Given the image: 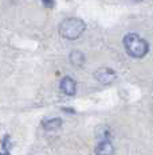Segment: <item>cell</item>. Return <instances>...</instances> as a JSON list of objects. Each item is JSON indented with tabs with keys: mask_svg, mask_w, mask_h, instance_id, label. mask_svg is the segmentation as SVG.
<instances>
[{
	"mask_svg": "<svg viewBox=\"0 0 153 155\" xmlns=\"http://www.w3.org/2000/svg\"><path fill=\"white\" fill-rule=\"evenodd\" d=\"M123 47H125L126 53L133 58H144L149 51V45L144 38H141L137 34L125 35L123 38Z\"/></svg>",
	"mask_w": 153,
	"mask_h": 155,
	"instance_id": "obj_1",
	"label": "cell"
},
{
	"mask_svg": "<svg viewBox=\"0 0 153 155\" xmlns=\"http://www.w3.org/2000/svg\"><path fill=\"white\" fill-rule=\"evenodd\" d=\"M69 59L74 66L79 68L85 64V54L82 51H79V50H73L69 55Z\"/></svg>",
	"mask_w": 153,
	"mask_h": 155,
	"instance_id": "obj_6",
	"label": "cell"
},
{
	"mask_svg": "<svg viewBox=\"0 0 153 155\" xmlns=\"http://www.w3.org/2000/svg\"><path fill=\"white\" fill-rule=\"evenodd\" d=\"M86 30V25L78 18H67L59 25V34L64 39L74 41L78 39Z\"/></svg>",
	"mask_w": 153,
	"mask_h": 155,
	"instance_id": "obj_2",
	"label": "cell"
},
{
	"mask_svg": "<svg viewBox=\"0 0 153 155\" xmlns=\"http://www.w3.org/2000/svg\"><path fill=\"white\" fill-rule=\"evenodd\" d=\"M94 153H95V155H113L114 147L109 139H102V140L97 144Z\"/></svg>",
	"mask_w": 153,
	"mask_h": 155,
	"instance_id": "obj_5",
	"label": "cell"
},
{
	"mask_svg": "<svg viewBox=\"0 0 153 155\" xmlns=\"http://www.w3.org/2000/svg\"><path fill=\"white\" fill-rule=\"evenodd\" d=\"M133 2H142V0H133Z\"/></svg>",
	"mask_w": 153,
	"mask_h": 155,
	"instance_id": "obj_10",
	"label": "cell"
},
{
	"mask_svg": "<svg viewBox=\"0 0 153 155\" xmlns=\"http://www.w3.org/2000/svg\"><path fill=\"white\" fill-rule=\"evenodd\" d=\"M59 88L66 96H74L76 92V82L74 78H71V77H69V76L63 77V78L61 80Z\"/></svg>",
	"mask_w": 153,
	"mask_h": 155,
	"instance_id": "obj_4",
	"label": "cell"
},
{
	"mask_svg": "<svg viewBox=\"0 0 153 155\" xmlns=\"http://www.w3.org/2000/svg\"><path fill=\"white\" fill-rule=\"evenodd\" d=\"M61 126H62V119L59 117H52L43 121V128L46 131H57L61 128Z\"/></svg>",
	"mask_w": 153,
	"mask_h": 155,
	"instance_id": "obj_7",
	"label": "cell"
},
{
	"mask_svg": "<svg viewBox=\"0 0 153 155\" xmlns=\"http://www.w3.org/2000/svg\"><path fill=\"white\" fill-rule=\"evenodd\" d=\"M42 2H43V4H45L46 7H50V8L55 5V2H54V0H42Z\"/></svg>",
	"mask_w": 153,
	"mask_h": 155,
	"instance_id": "obj_8",
	"label": "cell"
},
{
	"mask_svg": "<svg viewBox=\"0 0 153 155\" xmlns=\"http://www.w3.org/2000/svg\"><path fill=\"white\" fill-rule=\"evenodd\" d=\"M0 155H10V154H8V151H3V153H0Z\"/></svg>",
	"mask_w": 153,
	"mask_h": 155,
	"instance_id": "obj_9",
	"label": "cell"
},
{
	"mask_svg": "<svg viewBox=\"0 0 153 155\" xmlns=\"http://www.w3.org/2000/svg\"><path fill=\"white\" fill-rule=\"evenodd\" d=\"M94 77H95V80L98 82H101V84L110 85L116 81L117 74H116V71L113 69H110V68H99V69L95 70Z\"/></svg>",
	"mask_w": 153,
	"mask_h": 155,
	"instance_id": "obj_3",
	"label": "cell"
}]
</instances>
